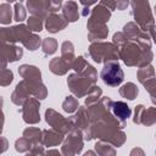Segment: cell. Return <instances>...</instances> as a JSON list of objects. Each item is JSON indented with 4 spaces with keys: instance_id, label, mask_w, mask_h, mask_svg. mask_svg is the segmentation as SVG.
Returning <instances> with one entry per match:
<instances>
[{
    "instance_id": "obj_1",
    "label": "cell",
    "mask_w": 156,
    "mask_h": 156,
    "mask_svg": "<svg viewBox=\"0 0 156 156\" xmlns=\"http://www.w3.org/2000/svg\"><path fill=\"white\" fill-rule=\"evenodd\" d=\"M113 101L108 96H101V99L94 105L88 107L90 116V127L84 133V140H99L107 141L116 147L122 146L126 143L127 135L123 132L126 122L119 121L112 112Z\"/></svg>"
},
{
    "instance_id": "obj_2",
    "label": "cell",
    "mask_w": 156,
    "mask_h": 156,
    "mask_svg": "<svg viewBox=\"0 0 156 156\" xmlns=\"http://www.w3.org/2000/svg\"><path fill=\"white\" fill-rule=\"evenodd\" d=\"M119 58L128 67H144L151 63L154 54L151 48L144 46L136 40H128L123 45L118 46Z\"/></svg>"
},
{
    "instance_id": "obj_3",
    "label": "cell",
    "mask_w": 156,
    "mask_h": 156,
    "mask_svg": "<svg viewBox=\"0 0 156 156\" xmlns=\"http://www.w3.org/2000/svg\"><path fill=\"white\" fill-rule=\"evenodd\" d=\"M96 69L90 63H88V66L82 72H74L68 76L67 85L76 98H84L96 87Z\"/></svg>"
},
{
    "instance_id": "obj_4",
    "label": "cell",
    "mask_w": 156,
    "mask_h": 156,
    "mask_svg": "<svg viewBox=\"0 0 156 156\" xmlns=\"http://www.w3.org/2000/svg\"><path fill=\"white\" fill-rule=\"evenodd\" d=\"M30 95H33L39 100H43L48 96L46 87L43 84L41 80L22 79L12 91L11 101L17 106H22Z\"/></svg>"
},
{
    "instance_id": "obj_5",
    "label": "cell",
    "mask_w": 156,
    "mask_h": 156,
    "mask_svg": "<svg viewBox=\"0 0 156 156\" xmlns=\"http://www.w3.org/2000/svg\"><path fill=\"white\" fill-rule=\"evenodd\" d=\"M130 6L135 23H138L144 32H150L155 26V20L149 0H130Z\"/></svg>"
},
{
    "instance_id": "obj_6",
    "label": "cell",
    "mask_w": 156,
    "mask_h": 156,
    "mask_svg": "<svg viewBox=\"0 0 156 156\" xmlns=\"http://www.w3.org/2000/svg\"><path fill=\"white\" fill-rule=\"evenodd\" d=\"M88 51L90 57L98 63H105L107 61H117L119 58L118 46L115 43L94 41L90 44Z\"/></svg>"
},
{
    "instance_id": "obj_7",
    "label": "cell",
    "mask_w": 156,
    "mask_h": 156,
    "mask_svg": "<svg viewBox=\"0 0 156 156\" xmlns=\"http://www.w3.org/2000/svg\"><path fill=\"white\" fill-rule=\"evenodd\" d=\"M32 35H33V32L29 29L27 24H23V23H20L12 27L0 28V40L5 43L16 44L20 41L22 43V45H24Z\"/></svg>"
},
{
    "instance_id": "obj_8",
    "label": "cell",
    "mask_w": 156,
    "mask_h": 156,
    "mask_svg": "<svg viewBox=\"0 0 156 156\" xmlns=\"http://www.w3.org/2000/svg\"><path fill=\"white\" fill-rule=\"evenodd\" d=\"M84 146V134L82 130L79 129H71L63 141H62V146H61V154L66 155V156H73V155H78L82 152V149Z\"/></svg>"
},
{
    "instance_id": "obj_9",
    "label": "cell",
    "mask_w": 156,
    "mask_h": 156,
    "mask_svg": "<svg viewBox=\"0 0 156 156\" xmlns=\"http://www.w3.org/2000/svg\"><path fill=\"white\" fill-rule=\"evenodd\" d=\"M100 78L108 87H118L124 79V73L118 61L105 62L101 69V73H100Z\"/></svg>"
},
{
    "instance_id": "obj_10",
    "label": "cell",
    "mask_w": 156,
    "mask_h": 156,
    "mask_svg": "<svg viewBox=\"0 0 156 156\" xmlns=\"http://www.w3.org/2000/svg\"><path fill=\"white\" fill-rule=\"evenodd\" d=\"M21 107H22L21 108V115H22V118L26 123L35 124V123L40 122V115H39L40 102H39V99L28 98Z\"/></svg>"
},
{
    "instance_id": "obj_11",
    "label": "cell",
    "mask_w": 156,
    "mask_h": 156,
    "mask_svg": "<svg viewBox=\"0 0 156 156\" xmlns=\"http://www.w3.org/2000/svg\"><path fill=\"white\" fill-rule=\"evenodd\" d=\"M45 121L50 127H52L54 129H56L57 132L65 135L72 129V124L69 119L65 118L61 113H58L54 108H48L45 111Z\"/></svg>"
},
{
    "instance_id": "obj_12",
    "label": "cell",
    "mask_w": 156,
    "mask_h": 156,
    "mask_svg": "<svg viewBox=\"0 0 156 156\" xmlns=\"http://www.w3.org/2000/svg\"><path fill=\"white\" fill-rule=\"evenodd\" d=\"M128 39L130 40H136L140 44H143L144 46L151 48V37L147 32H144L138 23L135 22H128L123 26V30H122Z\"/></svg>"
},
{
    "instance_id": "obj_13",
    "label": "cell",
    "mask_w": 156,
    "mask_h": 156,
    "mask_svg": "<svg viewBox=\"0 0 156 156\" xmlns=\"http://www.w3.org/2000/svg\"><path fill=\"white\" fill-rule=\"evenodd\" d=\"M23 56V49L16 44L1 41V68H6L9 62H15Z\"/></svg>"
},
{
    "instance_id": "obj_14",
    "label": "cell",
    "mask_w": 156,
    "mask_h": 156,
    "mask_svg": "<svg viewBox=\"0 0 156 156\" xmlns=\"http://www.w3.org/2000/svg\"><path fill=\"white\" fill-rule=\"evenodd\" d=\"M27 9L30 15L46 18L52 12V1L51 0H26Z\"/></svg>"
},
{
    "instance_id": "obj_15",
    "label": "cell",
    "mask_w": 156,
    "mask_h": 156,
    "mask_svg": "<svg viewBox=\"0 0 156 156\" xmlns=\"http://www.w3.org/2000/svg\"><path fill=\"white\" fill-rule=\"evenodd\" d=\"M69 122L72 124V129H79L83 132V134L89 129L90 127V116H89V111H88V107H83V106H79L77 112L71 116L69 118Z\"/></svg>"
},
{
    "instance_id": "obj_16",
    "label": "cell",
    "mask_w": 156,
    "mask_h": 156,
    "mask_svg": "<svg viewBox=\"0 0 156 156\" xmlns=\"http://www.w3.org/2000/svg\"><path fill=\"white\" fill-rule=\"evenodd\" d=\"M87 28H88V40L91 41V43L101 41L102 39L107 38V34H108L107 24L96 23V22H93V21L88 20Z\"/></svg>"
},
{
    "instance_id": "obj_17",
    "label": "cell",
    "mask_w": 156,
    "mask_h": 156,
    "mask_svg": "<svg viewBox=\"0 0 156 156\" xmlns=\"http://www.w3.org/2000/svg\"><path fill=\"white\" fill-rule=\"evenodd\" d=\"M68 23L69 22L63 17V15H58L54 12L45 18V29L50 33H57L65 29L68 26Z\"/></svg>"
},
{
    "instance_id": "obj_18",
    "label": "cell",
    "mask_w": 156,
    "mask_h": 156,
    "mask_svg": "<svg viewBox=\"0 0 156 156\" xmlns=\"http://www.w3.org/2000/svg\"><path fill=\"white\" fill-rule=\"evenodd\" d=\"M111 12L107 7H105L104 5L101 4H98L90 12V17L88 18L89 21H93V22H96V23H102V24H106L108 22V20L111 18Z\"/></svg>"
},
{
    "instance_id": "obj_19",
    "label": "cell",
    "mask_w": 156,
    "mask_h": 156,
    "mask_svg": "<svg viewBox=\"0 0 156 156\" xmlns=\"http://www.w3.org/2000/svg\"><path fill=\"white\" fill-rule=\"evenodd\" d=\"M65 139V134L57 132L56 129H43V144L44 146H57Z\"/></svg>"
},
{
    "instance_id": "obj_20",
    "label": "cell",
    "mask_w": 156,
    "mask_h": 156,
    "mask_svg": "<svg viewBox=\"0 0 156 156\" xmlns=\"http://www.w3.org/2000/svg\"><path fill=\"white\" fill-rule=\"evenodd\" d=\"M18 74L23 79H33V80H41V72L37 66L33 65H21L18 67Z\"/></svg>"
},
{
    "instance_id": "obj_21",
    "label": "cell",
    "mask_w": 156,
    "mask_h": 156,
    "mask_svg": "<svg viewBox=\"0 0 156 156\" xmlns=\"http://www.w3.org/2000/svg\"><path fill=\"white\" fill-rule=\"evenodd\" d=\"M112 112L122 122H127V119L132 115L130 107L124 101H113V104H112Z\"/></svg>"
},
{
    "instance_id": "obj_22",
    "label": "cell",
    "mask_w": 156,
    "mask_h": 156,
    "mask_svg": "<svg viewBox=\"0 0 156 156\" xmlns=\"http://www.w3.org/2000/svg\"><path fill=\"white\" fill-rule=\"evenodd\" d=\"M62 15L68 22H76L79 18V11H78V5L76 1L69 0L63 4L62 6Z\"/></svg>"
},
{
    "instance_id": "obj_23",
    "label": "cell",
    "mask_w": 156,
    "mask_h": 156,
    "mask_svg": "<svg viewBox=\"0 0 156 156\" xmlns=\"http://www.w3.org/2000/svg\"><path fill=\"white\" fill-rule=\"evenodd\" d=\"M49 69L56 74V76H63L68 72V69H72L71 66L60 56V57H54L50 63H49Z\"/></svg>"
},
{
    "instance_id": "obj_24",
    "label": "cell",
    "mask_w": 156,
    "mask_h": 156,
    "mask_svg": "<svg viewBox=\"0 0 156 156\" xmlns=\"http://www.w3.org/2000/svg\"><path fill=\"white\" fill-rule=\"evenodd\" d=\"M61 57L71 66L72 68V63L76 58V55H74V45L72 41L69 40H65L61 45Z\"/></svg>"
},
{
    "instance_id": "obj_25",
    "label": "cell",
    "mask_w": 156,
    "mask_h": 156,
    "mask_svg": "<svg viewBox=\"0 0 156 156\" xmlns=\"http://www.w3.org/2000/svg\"><path fill=\"white\" fill-rule=\"evenodd\" d=\"M118 93H119V95H121L122 98H124V99H127V100H134V99L138 96L139 90H138V87H136L134 83L128 82V83L123 84V85L118 89Z\"/></svg>"
},
{
    "instance_id": "obj_26",
    "label": "cell",
    "mask_w": 156,
    "mask_h": 156,
    "mask_svg": "<svg viewBox=\"0 0 156 156\" xmlns=\"http://www.w3.org/2000/svg\"><path fill=\"white\" fill-rule=\"evenodd\" d=\"M23 136L28 138L33 144H43V130L37 127H28L23 130Z\"/></svg>"
},
{
    "instance_id": "obj_27",
    "label": "cell",
    "mask_w": 156,
    "mask_h": 156,
    "mask_svg": "<svg viewBox=\"0 0 156 156\" xmlns=\"http://www.w3.org/2000/svg\"><path fill=\"white\" fill-rule=\"evenodd\" d=\"M95 152L100 156H113L116 155V150L113 147L112 144L107 143V141H104V140H99L96 144H95Z\"/></svg>"
},
{
    "instance_id": "obj_28",
    "label": "cell",
    "mask_w": 156,
    "mask_h": 156,
    "mask_svg": "<svg viewBox=\"0 0 156 156\" xmlns=\"http://www.w3.org/2000/svg\"><path fill=\"white\" fill-rule=\"evenodd\" d=\"M136 77H138V80H139L141 84H144V83L147 82L149 79L155 78V68H154V66L150 63V65H147V66L140 67V68L138 69Z\"/></svg>"
},
{
    "instance_id": "obj_29",
    "label": "cell",
    "mask_w": 156,
    "mask_h": 156,
    "mask_svg": "<svg viewBox=\"0 0 156 156\" xmlns=\"http://www.w3.org/2000/svg\"><path fill=\"white\" fill-rule=\"evenodd\" d=\"M155 123H156V107H147V108L145 107L140 117V124L149 127Z\"/></svg>"
},
{
    "instance_id": "obj_30",
    "label": "cell",
    "mask_w": 156,
    "mask_h": 156,
    "mask_svg": "<svg viewBox=\"0 0 156 156\" xmlns=\"http://www.w3.org/2000/svg\"><path fill=\"white\" fill-rule=\"evenodd\" d=\"M12 21V7L9 2L0 5V23L1 24H10Z\"/></svg>"
},
{
    "instance_id": "obj_31",
    "label": "cell",
    "mask_w": 156,
    "mask_h": 156,
    "mask_svg": "<svg viewBox=\"0 0 156 156\" xmlns=\"http://www.w3.org/2000/svg\"><path fill=\"white\" fill-rule=\"evenodd\" d=\"M57 40L55 38H44L41 41V50L45 55H52L57 50Z\"/></svg>"
},
{
    "instance_id": "obj_32",
    "label": "cell",
    "mask_w": 156,
    "mask_h": 156,
    "mask_svg": "<svg viewBox=\"0 0 156 156\" xmlns=\"http://www.w3.org/2000/svg\"><path fill=\"white\" fill-rule=\"evenodd\" d=\"M78 107H79L78 100H77V98L73 96V95L66 96V99H65L63 102H62V108H63V111L67 112V113H73V112H76V111L78 110Z\"/></svg>"
},
{
    "instance_id": "obj_33",
    "label": "cell",
    "mask_w": 156,
    "mask_h": 156,
    "mask_svg": "<svg viewBox=\"0 0 156 156\" xmlns=\"http://www.w3.org/2000/svg\"><path fill=\"white\" fill-rule=\"evenodd\" d=\"M27 18V12H26V9L22 4V0H20L18 2L15 4L13 6V20L18 23L23 22L24 20Z\"/></svg>"
},
{
    "instance_id": "obj_34",
    "label": "cell",
    "mask_w": 156,
    "mask_h": 156,
    "mask_svg": "<svg viewBox=\"0 0 156 156\" xmlns=\"http://www.w3.org/2000/svg\"><path fill=\"white\" fill-rule=\"evenodd\" d=\"M101 95H102V90H101V88L100 87H95L87 96H85V106H91V105H94L95 102H98L100 99H101Z\"/></svg>"
},
{
    "instance_id": "obj_35",
    "label": "cell",
    "mask_w": 156,
    "mask_h": 156,
    "mask_svg": "<svg viewBox=\"0 0 156 156\" xmlns=\"http://www.w3.org/2000/svg\"><path fill=\"white\" fill-rule=\"evenodd\" d=\"M32 146H33V143L28 138H26L23 135H22V138L17 139L15 141V149L18 152H28L32 149Z\"/></svg>"
},
{
    "instance_id": "obj_36",
    "label": "cell",
    "mask_w": 156,
    "mask_h": 156,
    "mask_svg": "<svg viewBox=\"0 0 156 156\" xmlns=\"http://www.w3.org/2000/svg\"><path fill=\"white\" fill-rule=\"evenodd\" d=\"M27 26L29 27V29L32 32H40L43 29V18L41 17H38V16H30L28 20H27Z\"/></svg>"
},
{
    "instance_id": "obj_37",
    "label": "cell",
    "mask_w": 156,
    "mask_h": 156,
    "mask_svg": "<svg viewBox=\"0 0 156 156\" xmlns=\"http://www.w3.org/2000/svg\"><path fill=\"white\" fill-rule=\"evenodd\" d=\"M143 85L145 87V90L150 94L151 102L156 106V78L149 79V80H147V82H145Z\"/></svg>"
},
{
    "instance_id": "obj_38",
    "label": "cell",
    "mask_w": 156,
    "mask_h": 156,
    "mask_svg": "<svg viewBox=\"0 0 156 156\" xmlns=\"http://www.w3.org/2000/svg\"><path fill=\"white\" fill-rule=\"evenodd\" d=\"M13 80V73L9 68H1V78H0V84L1 87L10 85Z\"/></svg>"
},
{
    "instance_id": "obj_39",
    "label": "cell",
    "mask_w": 156,
    "mask_h": 156,
    "mask_svg": "<svg viewBox=\"0 0 156 156\" xmlns=\"http://www.w3.org/2000/svg\"><path fill=\"white\" fill-rule=\"evenodd\" d=\"M128 40H129L128 37H127L123 32H117V33H115V34H113V38H112V43H115L117 46L123 45V44L127 43Z\"/></svg>"
},
{
    "instance_id": "obj_40",
    "label": "cell",
    "mask_w": 156,
    "mask_h": 156,
    "mask_svg": "<svg viewBox=\"0 0 156 156\" xmlns=\"http://www.w3.org/2000/svg\"><path fill=\"white\" fill-rule=\"evenodd\" d=\"M145 106L144 105H136L135 106V110H134V117H133V122L135 124H140V117H141V113L144 111Z\"/></svg>"
},
{
    "instance_id": "obj_41",
    "label": "cell",
    "mask_w": 156,
    "mask_h": 156,
    "mask_svg": "<svg viewBox=\"0 0 156 156\" xmlns=\"http://www.w3.org/2000/svg\"><path fill=\"white\" fill-rule=\"evenodd\" d=\"M28 155H44V144H33L32 149L27 152Z\"/></svg>"
},
{
    "instance_id": "obj_42",
    "label": "cell",
    "mask_w": 156,
    "mask_h": 156,
    "mask_svg": "<svg viewBox=\"0 0 156 156\" xmlns=\"http://www.w3.org/2000/svg\"><path fill=\"white\" fill-rule=\"evenodd\" d=\"M101 5H104L105 7H107L110 11H113L117 9V4H116V0H100Z\"/></svg>"
},
{
    "instance_id": "obj_43",
    "label": "cell",
    "mask_w": 156,
    "mask_h": 156,
    "mask_svg": "<svg viewBox=\"0 0 156 156\" xmlns=\"http://www.w3.org/2000/svg\"><path fill=\"white\" fill-rule=\"evenodd\" d=\"M117 4V10H126L127 6L129 5V0H116Z\"/></svg>"
},
{
    "instance_id": "obj_44",
    "label": "cell",
    "mask_w": 156,
    "mask_h": 156,
    "mask_svg": "<svg viewBox=\"0 0 156 156\" xmlns=\"http://www.w3.org/2000/svg\"><path fill=\"white\" fill-rule=\"evenodd\" d=\"M51 1H52V12H56L62 6L63 0H51Z\"/></svg>"
},
{
    "instance_id": "obj_45",
    "label": "cell",
    "mask_w": 156,
    "mask_h": 156,
    "mask_svg": "<svg viewBox=\"0 0 156 156\" xmlns=\"http://www.w3.org/2000/svg\"><path fill=\"white\" fill-rule=\"evenodd\" d=\"M7 149V139L5 136H1V149H0V152H5Z\"/></svg>"
},
{
    "instance_id": "obj_46",
    "label": "cell",
    "mask_w": 156,
    "mask_h": 156,
    "mask_svg": "<svg viewBox=\"0 0 156 156\" xmlns=\"http://www.w3.org/2000/svg\"><path fill=\"white\" fill-rule=\"evenodd\" d=\"M96 1H98V0H80V4H82L83 6H87V7H89V6L94 5Z\"/></svg>"
},
{
    "instance_id": "obj_47",
    "label": "cell",
    "mask_w": 156,
    "mask_h": 156,
    "mask_svg": "<svg viewBox=\"0 0 156 156\" xmlns=\"http://www.w3.org/2000/svg\"><path fill=\"white\" fill-rule=\"evenodd\" d=\"M149 34H150V37H151V39L156 43V26H154L151 29H150V32H149Z\"/></svg>"
},
{
    "instance_id": "obj_48",
    "label": "cell",
    "mask_w": 156,
    "mask_h": 156,
    "mask_svg": "<svg viewBox=\"0 0 156 156\" xmlns=\"http://www.w3.org/2000/svg\"><path fill=\"white\" fill-rule=\"evenodd\" d=\"M134 154H140V155H144V151L140 150V149H134L130 151V155H134Z\"/></svg>"
},
{
    "instance_id": "obj_49",
    "label": "cell",
    "mask_w": 156,
    "mask_h": 156,
    "mask_svg": "<svg viewBox=\"0 0 156 156\" xmlns=\"http://www.w3.org/2000/svg\"><path fill=\"white\" fill-rule=\"evenodd\" d=\"M89 12H90L89 7L84 6V7H83V12H82V15H83V16H88V13H89Z\"/></svg>"
},
{
    "instance_id": "obj_50",
    "label": "cell",
    "mask_w": 156,
    "mask_h": 156,
    "mask_svg": "<svg viewBox=\"0 0 156 156\" xmlns=\"http://www.w3.org/2000/svg\"><path fill=\"white\" fill-rule=\"evenodd\" d=\"M45 154H48V155H51V154H55V155H60L58 150H48Z\"/></svg>"
},
{
    "instance_id": "obj_51",
    "label": "cell",
    "mask_w": 156,
    "mask_h": 156,
    "mask_svg": "<svg viewBox=\"0 0 156 156\" xmlns=\"http://www.w3.org/2000/svg\"><path fill=\"white\" fill-rule=\"evenodd\" d=\"M94 154H95L94 151H87V152H85V155H87V156H88V155H94Z\"/></svg>"
},
{
    "instance_id": "obj_52",
    "label": "cell",
    "mask_w": 156,
    "mask_h": 156,
    "mask_svg": "<svg viewBox=\"0 0 156 156\" xmlns=\"http://www.w3.org/2000/svg\"><path fill=\"white\" fill-rule=\"evenodd\" d=\"M154 10H155V13H156V6H155V9H154Z\"/></svg>"
},
{
    "instance_id": "obj_53",
    "label": "cell",
    "mask_w": 156,
    "mask_h": 156,
    "mask_svg": "<svg viewBox=\"0 0 156 156\" xmlns=\"http://www.w3.org/2000/svg\"><path fill=\"white\" fill-rule=\"evenodd\" d=\"M155 136H156V135H155Z\"/></svg>"
}]
</instances>
